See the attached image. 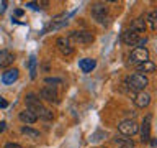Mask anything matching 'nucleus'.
<instances>
[{
    "label": "nucleus",
    "mask_w": 157,
    "mask_h": 148,
    "mask_svg": "<svg viewBox=\"0 0 157 148\" xmlns=\"http://www.w3.org/2000/svg\"><path fill=\"white\" fill-rule=\"evenodd\" d=\"M39 96L48 102H57V89L56 86H44L39 92Z\"/></svg>",
    "instance_id": "obj_6"
},
{
    "label": "nucleus",
    "mask_w": 157,
    "mask_h": 148,
    "mask_svg": "<svg viewBox=\"0 0 157 148\" xmlns=\"http://www.w3.org/2000/svg\"><path fill=\"white\" fill-rule=\"evenodd\" d=\"M18 76H20V71L18 69H8V71H5L3 74H2V82L3 84H13L15 81L18 79Z\"/></svg>",
    "instance_id": "obj_14"
},
{
    "label": "nucleus",
    "mask_w": 157,
    "mask_h": 148,
    "mask_svg": "<svg viewBox=\"0 0 157 148\" xmlns=\"http://www.w3.org/2000/svg\"><path fill=\"white\" fill-rule=\"evenodd\" d=\"M147 23H149V28L152 31L157 30V10H151L149 12V15H147V18H146V25Z\"/></svg>",
    "instance_id": "obj_18"
},
{
    "label": "nucleus",
    "mask_w": 157,
    "mask_h": 148,
    "mask_svg": "<svg viewBox=\"0 0 157 148\" xmlns=\"http://www.w3.org/2000/svg\"><path fill=\"white\" fill-rule=\"evenodd\" d=\"M29 76H31V79H34L36 77V58L34 56H31L29 58Z\"/></svg>",
    "instance_id": "obj_21"
},
{
    "label": "nucleus",
    "mask_w": 157,
    "mask_h": 148,
    "mask_svg": "<svg viewBox=\"0 0 157 148\" xmlns=\"http://www.w3.org/2000/svg\"><path fill=\"white\" fill-rule=\"evenodd\" d=\"M129 59L134 64H141L144 61H149V51H147L146 46H136L129 54Z\"/></svg>",
    "instance_id": "obj_5"
},
{
    "label": "nucleus",
    "mask_w": 157,
    "mask_h": 148,
    "mask_svg": "<svg viewBox=\"0 0 157 148\" xmlns=\"http://www.w3.org/2000/svg\"><path fill=\"white\" fill-rule=\"evenodd\" d=\"M18 118H20V120H21L23 123H26V125H31V123H34V122L38 120L36 113H34V112H31L29 109H25V110H21V112H20Z\"/></svg>",
    "instance_id": "obj_13"
},
{
    "label": "nucleus",
    "mask_w": 157,
    "mask_h": 148,
    "mask_svg": "<svg viewBox=\"0 0 157 148\" xmlns=\"http://www.w3.org/2000/svg\"><path fill=\"white\" fill-rule=\"evenodd\" d=\"M5 148H21V145H18V143H7Z\"/></svg>",
    "instance_id": "obj_23"
},
{
    "label": "nucleus",
    "mask_w": 157,
    "mask_h": 148,
    "mask_svg": "<svg viewBox=\"0 0 157 148\" xmlns=\"http://www.w3.org/2000/svg\"><path fill=\"white\" fill-rule=\"evenodd\" d=\"M151 120H152V115H146L144 122H142V127H141V142L142 143L149 142V138H151Z\"/></svg>",
    "instance_id": "obj_7"
},
{
    "label": "nucleus",
    "mask_w": 157,
    "mask_h": 148,
    "mask_svg": "<svg viewBox=\"0 0 157 148\" xmlns=\"http://www.w3.org/2000/svg\"><path fill=\"white\" fill-rule=\"evenodd\" d=\"M115 143L118 145V148H134V142L131 138H123V137H116Z\"/></svg>",
    "instance_id": "obj_19"
},
{
    "label": "nucleus",
    "mask_w": 157,
    "mask_h": 148,
    "mask_svg": "<svg viewBox=\"0 0 157 148\" xmlns=\"http://www.w3.org/2000/svg\"><path fill=\"white\" fill-rule=\"evenodd\" d=\"M146 27H147V25H146V18H144V17H137L134 22L131 23L129 31L139 35V33H144V31H146Z\"/></svg>",
    "instance_id": "obj_12"
},
{
    "label": "nucleus",
    "mask_w": 157,
    "mask_h": 148,
    "mask_svg": "<svg viewBox=\"0 0 157 148\" xmlns=\"http://www.w3.org/2000/svg\"><path fill=\"white\" fill-rule=\"evenodd\" d=\"M21 133L26 135V137H29V138H39V132L34 130V128H31V127H21Z\"/></svg>",
    "instance_id": "obj_20"
},
{
    "label": "nucleus",
    "mask_w": 157,
    "mask_h": 148,
    "mask_svg": "<svg viewBox=\"0 0 157 148\" xmlns=\"http://www.w3.org/2000/svg\"><path fill=\"white\" fill-rule=\"evenodd\" d=\"M90 13H92V17L95 18L98 23H105L108 20V5L103 3V2L93 3L92 8H90Z\"/></svg>",
    "instance_id": "obj_2"
},
{
    "label": "nucleus",
    "mask_w": 157,
    "mask_h": 148,
    "mask_svg": "<svg viewBox=\"0 0 157 148\" xmlns=\"http://www.w3.org/2000/svg\"><path fill=\"white\" fill-rule=\"evenodd\" d=\"M15 56L8 49H0V68H8L10 64H13Z\"/></svg>",
    "instance_id": "obj_11"
},
{
    "label": "nucleus",
    "mask_w": 157,
    "mask_h": 148,
    "mask_svg": "<svg viewBox=\"0 0 157 148\" xmlns=\"http://www.w3.org/2000/svg\"><path fill=\"white\" fill-rule=\"evenodd\" d=\"M5 130V122H0V132Z\"/></svg>",
    "instance_id": "obj_24"
},
{
    "label": "nucleus",
    "mask_w": 157,
    "mask_h": 148,
    "mask_svg": "<svg viewBox=\"0 0 157 148\" xmlns=\"http://www.w3.org/2000/svg\"><path fill=\"white\" fill-rule=\"evenodd\" d=\"M0 107H7V102H5V101H0Z\"/></svg>",
    "instance_id": "obj_25"
},
{
    "label": "nucleus",
    "mask_w": 157,
    "mask_h": 148,
    "mask_svg": "<svg viewBox=\"0 0 157 148\" xmlns=\"http://www.w3.org/2000/svg\"><path fill=\"white\" fill-rule=\"evenodd\" d=\"M118 130H120V133L124 137H132L134 133H137V130H139V125H137L136 120H132V118H126V120H123L120 125H118Z\"/></svg>",
    "instance_id": "obj_4"
},
{
    "label": "nucleus",
    "mask_w": 157,
    "mask_h": 148,
    "mask_svg": "<svg viewBox=\"0 0 157 148\" xmlns=\"http://www.w3.org/2000/svg\"><path fill=\"white\" fill-rule=\"evenodd\" d=\"M136 68H137V71H139V74L142 72H154L155 71V64L151 61H144V63H141V64H136Z\"/></svg>",
    "instance_id": "obj_17"
},
{
    "label": "nucleus",
    "mask_w": 157,
    "mask_h": 148,
    "mask_svg": "<svg viewBox=\"0 0 157 148\" xmlns=\"http://www.w3.org/2000/svg\"><path fill=\"white\" fill-rule=\"evenodd\" d=\"M95 66H97L95 59H90V58H83L78 61V68L82 69V72H90Z\"/></svg>",
    "instance_id": "obj_15"
},
{
    "label": "nucleus",
    "mask_w": 157,
    "mask_h": 148,
    "mask_svg": "<svg viewBox=\"0 0 157 148\" xmlns=\"http://www.w3.org/2000/svg\"><path fill=\"white\" fill-rule=\"evenodd\" d=\"M124 86H128V89H131V91L142 92L147 86H149V79H147L144 74L134 72V74H131V76H128V77H126Z\"/></svg>",
    "instance_id": "obj_1"
},
{
    "label": "nucleus",
    "mask_w": 157,
    "mask_h": 148,
    "mask_svg": "<svg viewBox=\"0 0 157 148\" xmlns=\"http://www.w3.org/2000/svg\"><path fill=\"white\" fill-rule=\"evenodd\" d=\"M121 41L126 44V46H136L137 43H139V35L129 31V30H126V31L121 33Z\"/></svg>",
    "instance_id": "obj_8"
},
{
    "label": "nucleus",
    "mask_w": 157,
    "mask_h": 148,
    "mask_svg": "<svg viewBox=\"0 0 157 148\" xmlns=\"http://www.w3.org/2000/svg\"><path fill=\"white\" fill-rule=\"evenodd\" d=\"M67 39L69 41L72 39L74 43H80V44H90L95 39V36H93V33L87 31V30H80V31H72Z\"/></svg>",
    "instance_id": "obj_3"
},
{
    "label": "nucleus",
    "mask_w": 157,
    "mask_h": 148,
    "mask_svg": "<svg viewBox=\"0 0 157 148\" xmlns=\"http://www.w3.org/2000/svg\"><path fill=\"white\" fill-rule=\"evenodd\" d=\"M44 82H46V84H52V86H56V84H57V86H61L62 79H59V77H46V79H44Z\"/></svg>",
    "instance_id": "obj_22"
},
{
    "label": "nucleus",
    "mask_w": 157,
    "mask_h": 148,
    "mask_svg": "<svg viewBox=\"0 0 157 148\" xmlns=\"http://www.w3.org/2000/svg\"><path fill=\"white\" fill-rule=\"evenodd\" d=\"M134 104H136V107H139V109H146L151 104V96L144 91L136 92L134 94Z\"/></svg>",
    "instance_id": "obj_10"
},
{
    "label": "nucleus",
    "mask_w": 157,
    "mask_h": 148,
    "mask_svg": "<svg viewBox=\"0 0 157 148\" xmlns=\"http://www.w3.org/2000/svg\"><path fill=\"white\" fill-rule=\"evenodd\" d=\"M39 105H41L39 97L36 96V94L29 92L28 96H26V109H29V110H34V109H38Z\"/></svg>",
    "instance_id": "obj_16"
},
{
    "label": "nucleus",
    "mask_w": 157,
    "mask_h": 148,
    "mask_svg": "<svg viewBox=\"0 0 157 148\" xmlns=\"http://www.w3.org/2000/svg\"><path fill=\"white\" fill-rule=\"evenodd\" d=\"M56 44H57V49L64 54V56H69V54L74 53V48H72V44H71V41H69L67 38H64V36L62 38H57Z\"/></svg>",
    "instance_id": "obj_9"
}]
</instances>
